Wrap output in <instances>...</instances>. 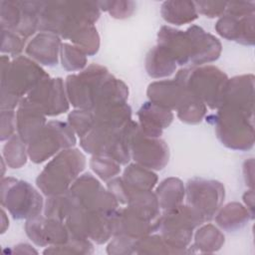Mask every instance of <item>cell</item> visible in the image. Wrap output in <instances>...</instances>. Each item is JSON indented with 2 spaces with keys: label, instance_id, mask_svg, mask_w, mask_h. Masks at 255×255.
<instances>
[{
  "label": "cell",
  "instance_id": "cell-8",
  "mask_svg": "<svg viewBox=\"0 0 255 255\" xmlns=\"http://www.w3.org/2000/svg\"><path fill=\"white\" fill-rule=\"evenodd\" d=\"M110 75L105 67L93 64L79 74L68 76L65 88L69 102L75 108L93 111L99 94Z\"/></svg>",
  "mask_w": 255,
  "mask_h": 255
},
{
  "label": "cell",
  "instance_id": "cell-16",
  "mask_svg": "<svg viewBox=\"0 0 255 255\" xmlns=\"http://www.w3.org/2000/svg\"><path fill=\"white\" fill-rule=\"evenodd\" d=\"M25 230L29 238L39 246L66 244L72 235L62 220L43 217L41 214L27 219Z\"/></svg>",
  "mask_w": 255,
  "mask_h": 255
},
{
  "label": "cell",
  "instance_id": "cell-39",
  "mask_svg": "<svg viewBox=\"0 0 255 255\" xmlns=\"http://www.w3.org/2000/svg\"><path fill=\"white\" fill-rule=\"evenodd\" d=\"M255 4L254 2L246 1H231L226 3L225 12L228 15L235 17H243L250 14H254Z\"/></svg>",
  "mask_w": 255,
  "mask_h": 255
},
{
  "label": "cell",
  "instance_id": "cell-25",
  "mask_svg": "<svg viewBox=\"0 0 255 255\" xmlns=\"http://www.w3.org/2000/svg\"><path fill=\"white\" fill-rule=\"evenodd\" d=\"M145 69L151 78H162L170 76L176 69V64L168 53L156 45L146 55Z\"/></svg>",
  "mask_w": 255,
  "mask_h": 255
},
{
  "label": "cell",
  "instance_id": "cell-31",
  "mask_svg": "<svg viewBox=\"0 0 255 255\" xmlns=\"http://www.w3.org/2000/svg\"><path fill=\"white\" fill-rule=\"evenodd\" d=\"M84 51L75 45L64 43L61 46L62 66L68 71H80L87 65V58Z\"/></svg>",
  "mask_w": 255,
  "mask_h": 255
},
{
  "label": "cell",
  "instance_id": "cell-9",
  "mask_svg": "<svg viewBox=\"0 0 255 255\" xmlns=\"http://www.w3.org/2000/svg\"><path fill=\"white\" fill-rule=\"evenodd\" d=\"M1 203L16 219H29L41 214L44 201L28 182L12 177L2 179Z\"/></svg>",
  "mask_w": 255,
  "mask_h": 255
},
{
  "label": "cell",
  "instance_id": "cell-32",
  "mask_svg": "<svg viewBox=\"0 0 255 255\" xmlns=\"http://www.w3.org/2000/svg\"><path fill=\"white\" fill-rule=\"evenodd\" d=\"M68 122L75 133L81 137L86 135L95 126V114L89 110H75L68 116Z\"/></svg>",
  "mask_w": 255,
  "mask_h": 255
},
{
  "label": "cell",
  "instance_id": "cell-6",
  "mask_svg": "<svg viewBox=\"0 0 255 255\" xmlns=\"http://www.w3.org/2000/svg\"><path fill=\"white\" fill-rule=\"evenodd\" d=\"M175 79L210 109H218L221 106L228 78L218 68L204 66L181 69Z\"/></svg>",
  "mask_w": 255,
  "mask_h": 255
},
{
  "label": "cell",
  "instance_id": "cell-11",
  "mask_svg": "<svg viewBox=\"0 0 255 255\" xmlns=\"http://www.w3.org/2000/svg\"><path fill=\"white\" fill-rule=\"evenodd\" d=\"M76 206L90 211L113 213L117 210L119 201L110 190H106L101 182L91 173L78 177L69 188Z\"/></svg>",
  "mask_w": 255,
  "mask_h": 255
},
{
  "label": "cell",
  "instance_id": "cell-12",
  "mask_svg": "<svg viewBox=\"0 0 255 255\" xmlns=\"http://www.w3.org/2000/svg\"><path fill=\"white\" fill-rule=\"evenodd\" d=\"M43 1H1V28L26 39L39 29Z\"/></svg>",
  "mask_w": 255,
  "mask_h": 255
},
{
  "label": "cell",
  "instance_id": "cell-20",
  "mask_svg": "<svg viewBox=\"0 0 255 255\" xmlns=\"http://www.w3.org/2000/svg\"><path fill=\"white\" fill-rule=\"evenodd\" d=\"M61 46V40L58 35L41 31L29 42L26 47V53L42 65L54 66L58 62Z\"/></svg>",
  "mask_w": 255,
  "mask_h": 255
},
{
  "label": "cell",
  "instance_id": "cell-21",
  "mask_svg": "<svg viewBox=\"0 0 255 255\" xmlns=\"http://www.w3.org/2000/svg\"><path fill=\"white\" fill-rule=\"evenodd\" d=\"M160 13L167 23L174 25L187 24L198 17L195 3L186 0L164 1L161 5Z\"/></svg>",
  "mask_w": 255,
  "mask_h": 255
},
{
  "label": "cell",
  "instance_id": "cell-29",
  "mask_svg": "<svg viewBox=\"0 0 255 255\" xmlns=\"http://www.w3.org/2000/svg\"><path fill=\"white\" fill-rule=\"evenodd\" d=\"M70 40L88 56L95 55L100 47V37L94 25L81 27L70 37Z\"/></svg>",
  "mask_w": 255,
  "mask_h": 255
},
{
  "label": "cell",
  "instance_id": "cell-2",
  "mask_svg": "<svg viewBox=\"0 0 255 255\" xmlns=\"http://www.w3.org/2000/svg\"><path fill=\"white\" fill-rule=\"evenodd\" d=\"M100 14L98 2L43 1L39 29L70 39L81 27L94 25Z\"/></svg>",
  "mask_w": 255,
  "mask_h": 255
},
{
  "label": "cell",
  "instance_id": "cell-37",
  "mask_svg": "<svg viewBox=\"0 0 255 255\" xmlns=\"http://www.w3.org/2000/svg\"><path fill=\"white\" fill-rule=\"evenodd\" d=\"M197 13L206 17H221L225 13L226 3L224 1H195Z\"/></svg>",
  "mask_w": 255,
  "mask_h": 255
},
{
  "label": "cell",
  "instance_id": "cell-26",
  "mask_svg": "<svg viewBox=\"0 0 255 255\" xmlns=\"http://www.w3.org/2000/svg\"><path fill=\"white\" fill-rule=\"evenodd\" d=\"M223 243L224 235L212 224H207L196 231L193 247L202 252H213L220 249Z\"/></svg>",
  "mask_w": 255,
  "mask_h": 255
},
{
  "label": "cell",
  "instance_id": "cell-34",
  "mask_svg": "<svg viewBox=\"0 0 255 255\" xmlns=\"http://www.w3.org/2000/svg\"><path fill=\"white\" fill-rule=\"evenodd\" d=\"M239 25H240V17H235L232 15H222L215 25L216 32L223 38L236 41L238 40L239 35Z\"/></svg>",
  "mask_w": 255,
  "mask_h": 255
},
{
  "label": "cell",
  "instance_id": "cell-24",
  "mask_svg": "<svg viewBox=\"0 0 255 255\" xmlns=\"http://www.w3.org/2000/svg\"><path fill=\"white\" fill-rule=\"evenodd\" d=\"M249 218H253V215L247 207L238 202H230L220 209L215 221L222 229L233 231L244 226Z\"/></svg>",
  "mask_w": 255,
  "mask_h": 255
},
{
  "label": "cell",
  "instance_id": "cell-19",
  "mask_svg": "<svg viewBox=\"0 0 255 255\" xmlns=\"http://www.w3.org/2000/svg\"><path fill=\"white\" fill-rule=\"evenodd\" d=\"M137 117L141 131L149 137H159L162 130L173 120V114L170 110L150 101L141 106L137 112Z\"/></svg>",
  "mask_w": 255,
  "mask_h": 255
},
{
  "label": "cell",
  "instance_id": "cell-40",
  "mask_svg": "<svg viewBox=\"0 0 255 255\" xmlns=\"http://www.w3.org/2000/svg\"><path fill=\"white\" fill-rule=\"evenodd\" d=\"M243 199H244V202H245L248 210L253 215L254 214V212H253V210H254V193H253L252 188L244 193ZM253 217H254V215H253Z\"/></svg>",
  "mask_w": 255,
  "mask_h": 255
},
{
  "label": "cell",
  "instance_id": "cell-10",
  "mask_svg": "<svg viewBox=\"0 0 255 255\" xmlns=\"http://www.w3.org/2000/svg\"><path fill=\"white\" fill-rule=\"evenodd\" d=\"M76 143L75 131L69 124L60 121L47 123L28 143V155L35 163L43 162Z\"/></svg>",
  "mask_w": 255,
  "mask_h": 255
},
{
  "label": "cell",
  "instance_id": "cell-28",
  "mask_svg": "<svg viewBox=\"0 0 255 255\" xmlns=\"http://www.w3.org/2000/svg\"><path fill=\"white\" fill-rule=\"evenodd\" d=\"M76 204L67 191L63 194L49 196L45 203L44 213L46 217L55 218L58 220H64L68 217L71 211L75 208Z\"/></svg>",
  "mask_w": 255,
  "mask_h": 255
},
{
  "label": "cell",
  "instance_id": "cell-3",
  "mask_svg": "<svg viewBox=\"0 0 255 255\" xmlns=\"http://www.w3.org/2000/svg\"><path fill=\"white\" fill-rule=\"evenodd\" d=\"M1 61V109L13 110L25 94L49 75L36 62L23 56L12 62L2 56Z\"/></svg>",
  "mask_w": 255,
  "mask_h": 255
},
{
  "label": "cell",
  "instance_id": "cell-17",
  "mask_svg": "<svg viewBox=\"0 0 255 255\" xmlns=\"http://www.w3.org/2000/svg\"><path fill=\"white\" fill-rule=\"evenodd\" d=\"M46 124L45 114L27 98H23L16 113V128L21 139L28 144Z\"/></svg>",
  "mask_w": 255,
  "mask_h": 255
},
{
  "label": "cell",
  "instance_id": "cell-14",
  "mask_svg": "<svg viewBox=\"0 0 255 255\" xmlns=\"http://www.w3.org/2000/svg\"><path fill=\"white\" fill-rule=\"evenodd\" d=\"M224 186L216 180L192 178L186 185L187 205L205 221L211 220L224 199Z\"/></svg>",
  "mask_w": 255,
  "mask_h": 255
},
{
  "label": "cell",
  "instance_id": "cell-23",
  "mask_svg": "<svg viewBox=\"0 0 255 255\" xmlns=\"http://www.w3.org/2000/svg\"><path fill=\"white\" fill-rule=\"evenodd\" d=\"M159 207L164 211L171 210L182 204L185 188L182 181L176 177H169L160 182L155 192Z\"/></svg>",
  "mask_w": 255,
  "mask_h": 255
},
{
  "label": "cell",
  "instance_id": "cell-33",
  "mask_svg": "<svg viewBox=\"0 0 255 255\" xmlns=\"http://www.w3.org/2000/svg\"><path fill=\"white\" fill-rule=\"evenodd\" d=\"M90 166L103 180H110L121 171V164L106 155H93Z\"/></svg>",
  "mask_w": 255,
  "mask_h": 255
},
{
  "label": "cell",
  "instance_id": "cell-18",
  "mask_svg": "<svg viewBox=\"0 0 255 255\" xmlns=\"http://www.w3.org/2000/svg\"><path fill=\"white\" fill-rule=\"evenodd\" d=\"M188 89L175 78L151 83L147 88L149 101L168 110H177L185 97Z\"/></svg>",
  "mask_w": 255,
  "mask_h": 255
},
{
  "label": "cell",
  "instance_id": "cell-15",
  "mask_svg": "<svg viewBox=\"0 0 255 255\" xmlns=\"http://www.w3.org/2000/svg\"><path fill=\"white\" fill-rule=\"evenodd\" d=\"M45 116H58L69 110V100L61 78H44L26 97Z\"/></svg>",
  "mask_w": 255,
  "mask_h": 255
},
{
  "label": "cell",
  "instance_id": "cell-13",
  "mask_svg": "<svg viewBox=\"0 0 255 255\" xmlns=\"http://www.w3.org/2000/svg\"><path fill=\"white\" fill-rule=\"evenodd\" d=\"M128 139L132 158L149 169H162L168 162V146L158 137L146 136L138 124L130 121L128 126Z\"/></svg>",
  "mask_w": 255,
  "mask_h": 255
},
{
  "label": "cell",
  "instance_id": "cell-30",
  "mask_svg": "<svg viewBox=\"0 0 255 255\" xmlns=\"http://www.w3.org/2000/svg\"><path fill=\"white\" fill-rule=\"evenodd\" d=\"M25 142L21 139L19 134H14L8 138L7 143L3 148V155L6 159L7 165L11 168H19L26 163L27 153Z\"/></svg>",
  "mask_w": 255,
  "mask_h": 255
},
{
  "label": "cell",
  "instance_id": "cell-35",
  "mask_svg": "<svg viewBox=\"0 0 255 255\" xmlns=\"http://www.w3.org/2000/svg\"><path fill=\"white\" fill-rule=\"evenodd\" d=\"M98 3L101 10L108 11L112 17L117 19L129 17L135 8V3L132 1H102Z\"/></svg>",
  "mask_w": 255,
  "mask_h": 255
},
{
  "label": "cell",
  "instance_id": "cell-4",
  "mask_svg": "<svg viewBox=\"0 0 255 255\" xmlns=\"http://www.w3.org/2000/svg\"><path fill=\"white\" fill-rule=\"evenodd\" d=\"M86 166L84 154L77 148L63 149L47 163L36 179L37 186L47 196L63 194Z\"/></svg>",
  "mask_w": 255,
  "mask_h": 255
},
{
  "label": "cell",
  "instance_id": "cell-5",
  "mask_svg": "<svg viewBox=\"0 0 255 255\" xmlns=\"http://www.w3.org/2000/svg\"><path fill=\"white\" fill-rule=\"evenodd\" d=\"M214 124L216 134L225 146L237 150H246L253 146V112L222 104L218 108Z\"/></svg>",
  "mask_w": 255,
  "mask_h": 255
},
{
  "label": "cell",
  "instance_id": "cell-7",
  "mask_svg": "<svg viewBox=\"0 0 255 255\" xmlns=\"http://www.w3.org/2000/svg\"><path fill=\"white\" fill-rule=\"evenodd\" d=\"M202 223L203 218L195 210L187 204H181L164 211L160 216L158 229L166 244L176 253H182L191 241L193 229Z\"/></svg>",
  "mask_w": 255,
  "mask_h": 255
},
{
  "label": "cell",
  "instance_id": "cell-27",
  "mask_svg": "<svg viewBox=\"0 0 255 255\" xmlns=\"http://www.w3.org/2000/svg\"><path fill=\"white\" fill-rule=\"evenodd\" d=\"M176 111L180 121L188 124H197L204 118L206 114V106L188 90L187 96Z\"/></svg>",
  "mask_w": 255,
  "mask_h": 255
},
{
  "label": "cell",
  "instance_id": "cell-22",
  "mask_svg": "<svg viewBox=\"0 0 255 255\" xmlns=\"http://www.w3.org/2000/svg\"><path fill=\"white\" fill-rule=\"evenodd\" d=\"M122 178L131 194L136 191H151L157 182L156 174L138 163L127 166Z\"/></svg>",
  "mask_w": 255,
  "mask_h": 255
},
{
  "label": "cell",
  "instance_id": "cell-36",
  "mask_svg": "<svg viewBox=\"0 0 255 255\" xmlns=\"http://www.w3.org/2000/svg\"><path fill=\"white\" fill-rule=\"evenodd\" d=\"M24 38H22L15 32L8 29H2V53L18 55L24 48Z\"/></svg>",
  "mask_w": 255,
  "mask_h": 255
},
{
  "label": "cell",
  "instance_id": "cell-38",
  "mask_svg": "<svg viewBox=\"0 0 255 255\" xmlns=\"http://www.w3.org/2000/svg\"><path fill=\"white\" fill-rule=\"evenodd\" d=\"M16 127V113L13 110L1 111V140L14 135Z\"/></svg>",
  "mask_w": 255,
  "mask_h": 255
},
{
  "label": "cell",
  "instance_id": "cell-1",
  "mask_svg": "<svg viewBox=\"0 0 255 255\" xmlns=\"http://www.w3.org/2000/svg\"><path fill=\"white\" fill-rule=\"evenodd\" d=\"M157 45L163 48L175 64L200 66L217 60L221 43L201 27L192 25L186 31L162 26L157 34Z\"/></svg>",
  "mask_w": 255,
  "mask_h": 255
}]
</instances>
